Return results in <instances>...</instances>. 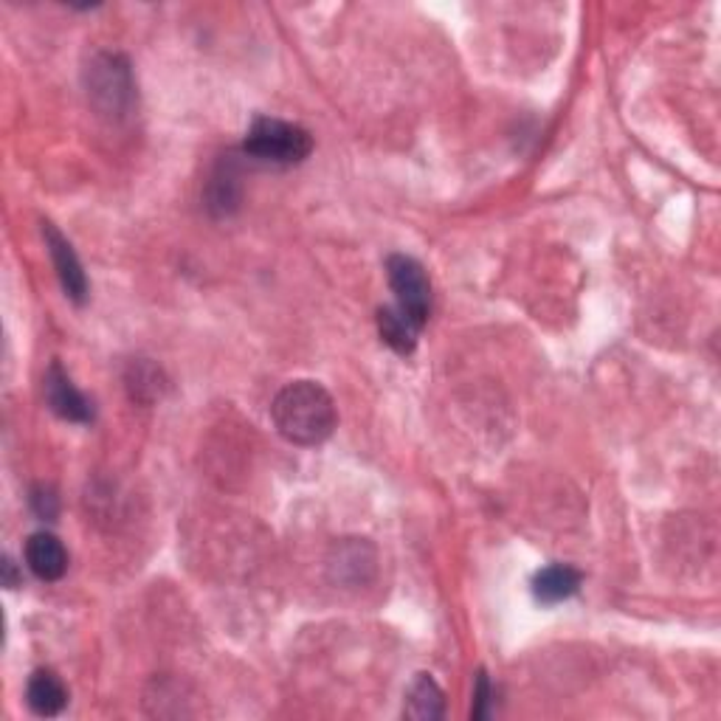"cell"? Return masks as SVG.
Here are the masks:
<instances>
[{"instance_id": "cell-1", "label": "cell", "mask_w": 721, "mask_h": 721, "mask_svg": "<svg viewBox=\"0 0 721 721\" xmlns=\"http://www.w3.org/2000/svg\"><path fill=\"white\" fill-rule=\"evenodd\" d=\"M270 417L277 432L294 445L325 443L338 426L336 401L316 381H294L283 386L274 397Z\"/></svg>"}, {"instance_id": "cell-2", "label": "cell", "mask_w": 721, "mask_h": 721, "mask_svg": "<svg viewBox=\"0 0 721 721\" xmlns=\"http://www.w3.org/2000/svg\"><path fill=\"white\" fill-rule=\"evenodd\" d=\"M243 152L265 164H302L313 152L310 132L299 125H290L283 119H270V116H257L251 121L243 141Z\"/></svg>"}, {"instance_id": "cell-3", "label": "cell", "mask_w": 721, "mask_h": 721, "mask_svg": "<svg viewBox=\"0 0 721 721\" xmlns=\"http://www.w3.org/2000/svg\"><path fill=\"white\" fill-rule=\"evenodd\" d=\"M90 102L105 116L130 113L136 102V82H132L130 62L121 55H97L85 71Z\"/></svg>"}, {"instance_id": "cell-4", "label": "cell", "mask_w": 721, "mask_h": 721, "mask_svg": "<svg viewBox=\"0 0 721 721\" xmlns=\"http://www.w3.org/2000/svg\"><path fill=\"white\" fill-rule=\"evenodd\" d=\"M386 277L395 290L397 307L423 330L432 313V283L426 277V268L409 254H392L386 259Z\"/></svg>"}, {"instance_id": "cell-5", "label": "cell", "mask_w": 721, "mask_h": 721, "mask_svg": "<svg viewBox=\"0 0 721 721\" xmlns=\"http://www.w3.org/2000/svg\"><path fill=\"white\" fill-rule=\"evenodd\" d=\"M42 237H46V246H49L51 259H55V268H57V277H60L62 290H66L68 299L82 305V302L88 299V277H85L77 251H73L71 243H68L66 237L51 226V223H42Z\"/></svg>"}, {"instance_id": "cell-6", "label": "cell", "mask_w": 721, "mask_h": 721, "mask_svg": "<svg viewBox=\"0 0 721 721\" xmlns=\"http://www.w3.org/2000/svg\"><path fill=\"white\" fill-rule=\"evenodd\" d=\"M42 384H46V401H49L51 412H55L57 417L71 423L93 421V406H90L88 397L73 386V381L68 378V373L60 364H51Z\"/></svg>"}, {"instance_id": "cell-7", "label": "cell", "mask_w": 721, "mask_h": 721, "mask_svg": "<svg viewBox=\"0 0 721 721\" xmlns=\"http://www.w3.org/2000/svg\"><path fill=\"white\" fill-rule=\"evenodd\" d=\"M26 564L40 581H60L68 570V553L55 533H31L26 541Z\"/></svg>"}, {"instance_id": "cell-8", "label": "cell", "mask_w": 721, "mask_h": 721, "mask_svg": "<svg viewBox=\"0 0 721 721\" xmlns=\"http://www.w3.org/2000/svg\"><path fill=\"white\" fill-rule=\"evenodd\" d=\"M581 572L566 564H550L535 572L533 595L541 603H561L581 590Z\"/></svg>"}, {"instance_id": "cell-9", "label": "cell", "mask_w": 721, "mask_h": 721, "mask_svg": "<svg viewBox=\"0 0 721 721\" xmlns=\"http://www.w3.org/2000/svg\"><path fill=\"white\" fill-rule=\"evenodd\" d=\"M26 702L37 715H57L68 704V691L62 680L49 668L31 673L29 688H26Z\"/></svg>"}, {"instance_id": "cell-10", "label": "cell", "mask_w": 721, "mask_h": 721, "mask_svg": "<svg viewBox=\"0 0 721 721\" xmlns=\"http://www.w3.org/2000/svg\"><path fill=\"white\" fill-rule=\"evenodd\" d=\"M403 715L415 721H434L445 715V693L443 688L434 682L432 673H417V680L412 682L409 693H406V708Z\"/></svg>"}, {"instance_id": "cell-11", "label": "cell", "mask_w": 721, "mask_h": 721, "mask_svg": "<svg viewBox=\"0 0 721 721\" xmlns=\"http://www.w3.org/2000/svg\"><path fill=\"white\" fill-rule=\"evenodd\" d=\"M378 333L384 338V344H389L395 353L409 355L417 347V336L421 327L401 310V307H381L378 310Z\"/></svg>"}, {"instance_id": "cell-12", "label": "cell", "mask_w": 721, "mask_h": 721, "mask_svg": "<svg viewBox=\"0 0 721 721\" xmlns=\"http://www.w3.org/2000/svg\"><path fill=\"white\" fill-rule=\"evenodd\" d=\"M237 175L231 169V164H223L220 172L211 178V209H217L220 215H229L237 204H240V189H237Z\"/></svg>"}, {"instance_id": "cell-13", "label": "cell", "mask_w": 721, "mask_h": 721, "mask_svg": "<svg viewBox=\"0 0 721 721\" xmlns=\"http://www.w3.org/2000/svg\"><path fill=\"white\" fill-rule=\"evenodd\" d=\"M487 704H491V682H487V673H476V688H474V708H471V715L474 719H485Z\"/></svg>"}, {"instance_id": "cell-14", "label": "cell", "mask_w": 721, "mask_h": 721, "mask_svg": "<svg viewBox=\"0 0 721 721\" xmlns=\"http://www.w3.org/2000/svg\"><path fill=\"white\" fill-rule=\"evenodd\" d=\"M31 505H34V513L40 518L57 516V496L51 491H42V487H37L34 496H31Z\"/></svg>"}, {"instance_id": "cell-15", "label": "cell", "mask_w": 721, "mask_h": 721, "mask_svg": "<svg viewBox=\"0 0 721 721\" xmlns=\"http://www.w3.org/2000/svg\"><path fill=\"white\" fill-rule=\"evenodd\" d=\"M3 583H7L9 590L20 586V575H18V570H14L12 559H3Z\"/></svg>"}]
</instances>
